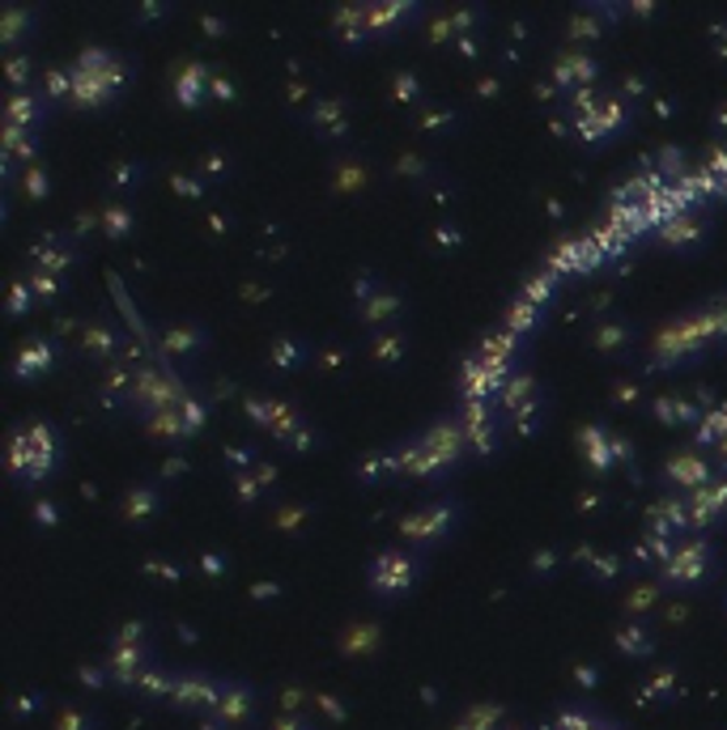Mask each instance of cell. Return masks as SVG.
<instances>
[{
    "label": "cell",
    "mask_w": 727,
    "mask_h": 730,
    "mask_svg": "<svg viewBox=\"0 0 727 730\" xmlns=\"http://www.w3.org/2000/svg\"><path fill=\"white\" fill-rule=\"evenodd\" d=\"M412 582V566L405 561V557H396V552H388L379 566H375V590H400Z\"/></svg>",
    "instance_id": "obj_1"
},
{
    "label": "cell",
    "mask_w": 727,
    "mask_h": 730,
    "mask_svg": "<svg viewBox=\"0 0 727 730\" xmlns=\"http://www.w3.org/2000/svg\"><path fill=\"white\" fill-rule=\"evenodd\" d=\"M706 476H710V468H706L703 459H694V454L668 463V480H677V484H703Z\"/></svg>",
    "instance_id": "obj_2"
},
{
    "label": "cell",
    "mask_w": 727,
    "mask_h": 730,
    "mask_svg": "<svg viewBox=\"0 0 727 730\" xmlns=\"http://www.w3.org/2000/svg\"><path fill=\"white\" fill-rule=\"evenodd\" d=\"M48 361H51V349L43 344V340H34V344H30V349L22 353V361H18V374H26L30 366H34V370H43Z\"/></svg>",
    "instance_id": "obj_3"
},
{
    "label": "cell",
    "mask_w": 727,
    "mask_h": 730,
    "mask_svg": "<svg viewBox=\"0 0 727 730\" xmlns=\"http://www.w3.org/2000/svg\"><path fill=\"white\" fill-rule=\"evenodd\" d=\"M396 90H400V94H417V81H412V77H400Z\"/></svg>",
    "instance_id": "obj_4"
}]
</instances>
